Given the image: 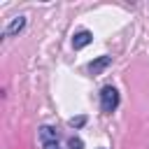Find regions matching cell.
I'll list each match as a JSON object with an SVG mask.
<instances>
[{
  "label": "cell",
  "instance_id": "5b68a950",
  "mask_svg": "<svg viewBox=\"0 0 149 149\" xmlns=\"http://www.w3.org/2000/svg\"><path fill=\"white\" fill-rule=\"evenodd\" d=\"M23 26H26V16H16V19H12V23L5 28V35H7V37H12V35L21 33V30H23Z\"/></svg>",
  "mask_w": 149,
  "mask_h": 149
},
{
  "label": "cell",
  "instance_id": "277c9868",
  "mask_svg": "<svg viewBox=\"0 0 149 149\" xmlns=\"http://www.w3.org/2000/svg\"><path fill=\"white\" fill-rule=\"evenodd\" d=\"M93 42V35L88 33V30H79V33H74V37H72V47L74 49H84L86 44H91Z\"/></svg>",
  "mask_w": 149,
  "mask_h": 149
},
{
  "label": "cell",
  "instance_id": "6da1fadb",
  "mask_svg": "<svg viewBox=\"0 0 149 149\" xmlns=\"http://www.w3.org/2000/svg\"><path fill=\"white\" fill-rule=\"evenodd\" d=\"M116 105H119V91L114 86H105L100 91V107H102V112H114Z\"/></svg>",
  "mask_w": 149,
  "mask_h": 149
},
{
  "label": "cell",
  "instance_id": "52a82bcc",
  "mask_svg": "<svg viewBox=\"0 0 149 149\" xmlns=\"http://www.w3.org/2000/svg\"><path fill=\"white\" fill-rule=\"evenodd\" d=\"M86 123V116H74V119H70V126L72 128H81Z\"/></svg>",
  "mask_w": 149,
  "mask_h": 149
},
{
  "label": "cell",
  "instance_id": "7a4b0ae2",
  "mask_svg": "<svg viewBox=\"0 0 149 149\" xmlns=\"http://www.w3.org/2000/svg\"><path fill=\"white\" fill-rule=\"evenodd\" d=\"M40 140H42V149H61L58 147V135L49 126H42L40 128Z\"/></svg>",
  "mask_w": 149,
  "mask_h": 149
},
{
  "label": "cell",
  "instance_id": "ba28073f",
  "mask_svg": "<svg viewBox=\"0 0 149 149\" xmlns=\"http://www.w3.org/2000/svg\"><path fill=\"white\" fill-rule=\"evenodd\" d=\"M100 149H105V147H100Z\"/></svg>",
  "mask_w": 149,
  "mask_h": 149
},
{
  "label": "cell",
  "instance_id": "8992f818",
  "mask_svg": "<svg viewBox=\"0 0 149 149\" xmlns=\"http://www.w3.org/2000/svg\"><path fill=\"white\" fill-rule=\"evenodd\" d=\"M68 149H84L81 137H70V140H68Z\"/></svg>",
  "mask_w": 149,
  "mask_h": 149
},
{
  "label": "cell",
  "instance_id": "3957f363",
  "mask_svg": "<svg viewBox=\"0 0 149 149\" xmlns=\"http://www.w3.org/2000/svg\"><path fill=\"white\" fill-rule=\"evenodd\" d=\"M107 65H112V56H98L95 61L88 63V72H91V74H100Z\"/></svg>",
  "mask_w": 149,
  "mask_h": 149
}]
</instances>
